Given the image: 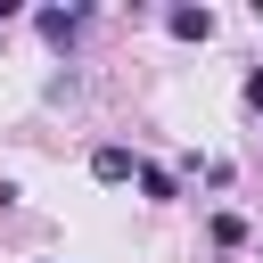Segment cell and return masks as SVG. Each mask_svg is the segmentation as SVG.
Segmentation results:
<instances>
[{"label": "cell", "mask_w": 263, "mask_h": 263, "mask_svg": "<svg viewBox=\"0 0 263 263\" xmlns=\"http://www.w3.org/2000/svg\"><path fill=\"white\" fill-rule=\"evenodd\" d=\"M247 107H263V74H247Z\"/></svg>", "instance_id": "4"}, {"label": "cell", "mask_w": 263, "mask_h": 263, "mask_svg": "<svg viewBox=\"0 0 263 263\" xmlns=\"http://www.w3.org/2000/svg\"><path fill=\"white\" fill-rule=\"evenodd\" d=\"M164 25H173V33H181V41H205V33H214V8H173V16H164Z\"/></svg>", "instance_id": "1"}, {"label": "cell", "mask_w": 263, "mask_h": 263, "mask_svg": "<svg viewBox=\"0 0 263 263\" xmlns=\"http://www.w3.org/2000/svg\"><path fill=\"white\" fill-rule=\"evenodd\" d=\"M90 173H99V181H132L140 164H132V148H99V156H90Z\"/></svg>", "instance_id": "2"}, {"label": "cell", "mask_w": 263, "mask_h": 263, "mask_svg": "<svg viewBox=\"0 0 263 263\" xmlns=\"http://www.w3.org/2000/svg\"><path fill=\"white\" fill-rule=\"evenodd\" d=\"M74 25H82L74 8H41V33H49V41H74Z\"/></svg>", "instance_id": "3"}]
</instances>
